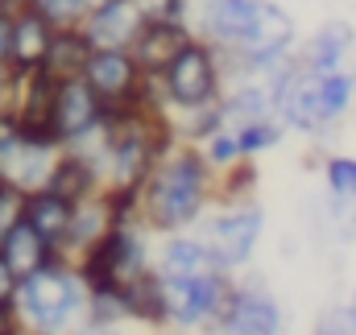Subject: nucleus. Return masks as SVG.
Here are the masks:
<instances>
[{
    "label": "nucleus",
    "mask_w": 356,
    "mask_h": 335,
    "mask_svg": "<svg viewBox=\"0 0 356 335\" xmlns=\"http://www.w3.org/2000/svg\"><path fill=\"white\" fill-rule=\"evenodd\" d=\"M154 269H158L162 277H199V273H211V269H220V265H216V256L207 249V240L191 228V232L158 236Z\"/></svg>",
    "instance_id": "obj_15"
},
{
    "label": "nucleus",
    "mask_w": 356,
    "mask_h": 335,
    "mask_svg": "<svg viewBox=\"0 0 356 335\" xmlns=\"http://www.w3.org/2000/svg\"><path fill=\"white\" fill-rule=\"evenodd\" d=\"M348 307H353V311H356V286H353V294H348Z\"/></svg>",
    "instance_id": "obj_38"
},
{
    "label": "nucleus",
    "mask_w": 356,
    "mask_h": 335,
    "mask_svg": "<svg viewBox=\"0 0 356 335\" xmlns=\"http://www.w3.org/2000/svg\"><path fill=\"white\" fill-rule=\"evenodd\" d=\"M29 4L38 13H46L54 25H83V17H88L99 0H29Z\"/></svg>",
    "instance_id": "obj_31"
},
{
    "label": "nucleus",
    "mask_w": 356,
    "mask_h": 335,
    "mask_svg": "<svg viewBox=\"0 0 356 335\" xmlns=\"http://www.w3.org/2000/svg\"><path fill=\"white\" fill-rule=\"evenodd\" d=\"M25 207H29V190H21V186L0 178V245L25 224Z\"/></svg>",
    "instance_id": "obj_30"
},
{
    "label": "nucleus",
    "mask_w": 356,
    "mask_h": 335,
    "mask_svg": "<svg viewBox=\"0 0 356 335\" xmlns=\"http://www.w3.org/2000/svg\"><path fill=\"white\" fill-rule=\"evenodd\" d=\"M0 8L4 13H21V8H29V0H0Z\"/></svg>",
    "instance_id": "obj_37"
},
{
    "label": "nucleus",
    "mask_w": 356,
    "mask_h": 335,
    "mask_svg": "<svg viewBox=\"0 0 356 335\" xmlns=\"http://www.w3.org/2000/svg\"><path fill=\"white\" fill-rule=\"evenodd\" d=\"M207 249L216 256L220 269L228 273H245L253 265V256L261 249V236H266V207L257 199L249 203H224V207H211L199 228H195Z\"/></svg>",
    "instance_id": "obj_5"
},
{
    "label": "nucleus",
    "mask_w": 356,
    "mask_h": 335,
    "mask_svg": "<svg viewBox=\"0 0 356 335\" xmlns=\"http://www.w3.org/2000/svg\"><path fill=\"white\" fill-rule=\"evenodd\" d=\"M154 252H158V232L149 224L133 220V224H116L75 265H79L88 290H99V286L120 290V286H129V281H137L154 269Z\"/></svg>",
    "instance_id": "obj_4"
},
{
    "label": "nucleus",
    "mask_w": 356,
    "mask_h": 335,
    "mask_svg": "<svg viewBox=\"0 0 356 335\" xmlns=\"http://www.w3.org/2000/svg\"><path fill=\"white\" fill-rule=\"evenodd\" d=\"M83 79L104 95L108 108H129V104L145 99L149 87H154V75H145V67L137 63V54L133 50H120V46L91 50Z\"/></svg>",
    "instance_id": "obj_7"
},
{
    "label": "nucleus",
    "mask_w": 356,
    "mask_h": 335,
    "mask_svg": "<svg viewBox=\"0 0 356 335\" xmlns=\"http://www.w3.org/2000/svg\"><path fill=\"white\" fill-rule=\"evenodd\" d=\"M108 120V104L95 87L79 75V79H63L58 95H54V112H50V133L71 145L79 137H88L91 129H99Z\"/></svg>",
    "instance_id": "obj_10"
},
{
    "label": "nucleus",
    "mask_w": 356,
    "mask_h": 335,
    "mask_svg": "<svg viewBox=\"0 0 356 335\" xmlns=\"http://www.w3.org/2000/svg\"><path fill=\"white\" fill-rule=\"evenodd\" d=\"M116 224H120V220H116L112 195H108V186H104L99 195L75 203V224H71V236H67V245H63V256H67V261H79V256L95 249Z\"/></svg>",
    "instance_id": "obj_16"
},
{
    "label": "nucleus",
    "mask_w": 356,
    "mask_h": 335,
    "mask_svg": "<svg viewBox=\"0 0 356 335\" xmlns=\"http://www.w3.org/2000/svg\"><path fill=\"white\" fill-rule=\"evenodd\" d=\"M166 290H170V332H220L236 294V273L211 269L199 277H166Z\"/></svg>",
    "instance_id": "obj_6"
},
{
    "label": "nucleus",
    "mask_w": 356,
    "mask_h": 335,
    "mask_svg": "<svg viewBox=\"0 0 356 335\" xmlns=\"http://www.w3.org/2000/svg\"><path fill=\"white\" fill-rule=\"evenodd\" d=\"M120 294H124V307H129V319L133 323L170 332V290H166V277L158 269H149L145 277L120 286Z\"/></svg>",
    "instance_id": "obj_17"
},
{
    "label": "nucleus",
    "mask_w": 356,
    "mask_h": 335,
    "mask_svg": "<svg viewBox=\"0 0 356 335\" xmlns=\"http://www.w3.org/2000/svg\"><path fill=\"white\" fill-rule=\"evenodd\" d=\"M211 207H216V170L203 145L178 137L158 158L149 182L141 186V220L158 236H170V232L199 228V220Z\"/></svg>",
    "instance_id": "obj_1"
},
{
    "label": "nucleus",
    "mask_w": 356,
    "mask_h": 335,
    "mask_svg": "<svg viewBox=\"0 0 356 335\" xmlns=\"http://www.w3.org/2000/svg\"><path fill=\"white\" fill-rule=\"evenodd\" d=\"M21 91H25V75L4 63V67H0V120H4V116H17Z\"/></svg>",
    "instance_id": "obj_33"
},
{
    "label": "nucleus",
    "mask_w": 356,
    "mask_h": 335,
    "mask_svg": "<svg viewBox=\"0 0 356 335\" xmlns=\"http://www.w3.org/2000/svg\"><path fill=\"white\" fill-rule=\"evenodd\" d=\"M311 211H315L311 224L327 245H356V199H340L323 190V199Z\"/></svg>",
    "instance_id": "obj_23"
},
{
    "label": "nucleus",
    "mask_w": 356,
    "mask_h": 335,
    "mask_svg": "<svg viewBox=\"0 0 356 335\" xmlns=\"http://www.w3.org/2000/svg\"><path fill=\"white\" fill-rule=\"evenodd\" d=\"M257 182H261V174H257V158H245V162H236L232 170L216 174V207L257 199Z\"/></svg>",
    "instance_id": "obj_26"
},
{
    "label": "nucleus",
    "mask_w": 356,
    "mask_h": 335,
    "mask_svg": "<svg viewBox=\"0 0 356 335\" xmlns=\"http://www.w3.org/2000/svg\"><path fill=\"white\" fill-rule=\"evenodd\" d=\"M175 124H178V137H182V141H195V145H203V141L216 137L220 129H232L220 104H207V108H195V112H178Z\"/></svg>",
    "instance_id": "obj_27"
},
{
    "label": "nucleus",
    "mask_w": 356,
    "mask_h": 335,
    "mask_svg": "<svg viewBox=\"0 0 356 335\" xmlns=\"http://www.w3.org/2000/svg\"><path fill=\"white\" fill-rule=\"evenodd\" d=\"M298 58L311 71H344L356 58V25L344 17H327L319 21L302 42H298Z\"/></svg>",
    "instance_id": "obj_12"
},
{
    "label": "nucleus",
    "mask_w": 356,
    "mask_h": 335,
    "mask_svg": "<svg viewBox=\"0 0 356 335\" xmlns=\"http://www.w3.org/2000/svg\"><path fill=\"white\" fill-rule=\"evenodd\" d=\"M145 8L137 0H99L83 17V33L91 38L95 50L104 46H120V50H133L137 33L145 29Z\"/></svg>",
    "instance_id": "obj_11"
},
{
    "label": "nucleus",
    "mask_w": 356,
    "mask_h": 335,
    "mask_svg": "<svg viewBox=\"0 0 356 335\" xmlns=\"http://www.w3.org/2000/svg\"><path fill=\"white\" fill-rule=\"evenodd\" d=\"M46 186L58 190V195L71 199V203H83V199L99 195V190L108 186V178L91 166L88 158H79L75 149H63V158H58V166H54V174H50Z\"/></svg>",
    "instance_id": "obj_21"
},
{
    "label": "nucleus",
    "mask_w": 356,
    "mask_h": 335,
    "mask_svg": "<svg viewBox=\"0 0 356 335\" xmlns=\"http://www.w3.org/2000/svg\"><path fill=\"white\" fill-rule=\"evenodd\" d=\"M0 252H4V261L13 265V273H17L21 281H25L29 273L46 269L50 261H58V256H63V252L54 249V245H50V240H46V236L29 224V220H25V224H21V228L4 240V245H0Z\"/></svg>",
    "instance_id": "obj_19"
},
{
    "label": "nucleus",
    "mask_w": 356,
    "mask_h": 335,
    "mask_svg": "<svg viewBox=\"0 0 356 335\" xmlns=\"http://www.w3.org/2000/svg\"><path fill=\"white\" fill-rule=\"evenodd\" d=\"M158 91L166 99L170 112H195V108H207V104H220L224 91H228V63H224V50L211 46L207 38H191L178 58L158 75Z\"/></svg>",
    "instance_id": "obj_3"
},
{
    "label": "nucleus",
    "mask_w": 356,
    "mask_h": 335,
    "mask_svg": "<svg viewBox=\"0 0 356 335\" xmlns=\"http://www.w3.org/2000/svg\"><path fill=\"white\" fill-rule=\"evenodd\" d=\"M129 319V307H124V294L120 290H88V315H83V332L91 335H108V332H120Z\"/></svg>",
    "instance_id": "obj_24"
},
{
    "label": "nucleus",
    "mask_w": 356,
    "mask_h": 335,
    "mask_svg": "<svg viewBox=\"0 0 356 335\" xmlns=\"http://www.w3.org/2000/svg\"><path fill=\"white\" fill-rule=\"evenodd\" d=\"M319 335H356V311L348 302H340V307H327V311H319L315 315V323H311Z\"/></svg>",
    "instance_id": "obj_32"
},
{
    "label": "nucleus",
    "mask_w": 356,
    "mask_h": 335,
    "mask_svg": "<svg viewBox=\"0 0 356 335\" xmlns=\"http://www.w3.org/2000/svg\"><path fill=\"white\" fill-rule=\"evenodd\" d=\"M191 38H195V25L191 21H182V17H149L145 29L133 42V54L145 67V75H162Z\"/></svg>",
    "instance_id": "obj_13"
},
{
    "label": "nucleus",
    "mask_w": 356,
    "mask_h": 335,
    "mask_svg": "<svg viewBox=\"0 0 356 335\" xmlns=\"http://www.w3.org/2000/svg\"><path fill=\"white\" fill-rule=\"evenodd\" d=\"M17 290H21V277L13 273V265L4 261V252H0V302H13L17 298Z\"/></svg>",
    "instance_id": "obj_35"
},
{
    "label": "nucleus",
    "mask_w": 356,
    "mask_h": 335,
    "mask_svg": "<svg viewBox=\"0 0 356 335\" xmlns=\"http://www.w3.org/2000/svg\"><path fill=\"white\" fill-rule=\"evenodd\" d=\"M353 67H356V58H353Z\"/></svg>",
    "instance_id": "obj_39"
},
{
    "label": "nucleus",
    "mask_w": 356,
    "mask_h": 335,
    "mask_svg": "<svg viewBox=\"0 0 356 335\" xmlns=\"http://www.w3.org/2000/svg\"><path fill=\"white\" fill-rule=\"evenodd\" d=\"M203 154H207V162L216 174H224V170H232L236 162H245L249 154L241 149V137H236V129H220L216 137H207L203 141Z\"/></svg>",
    "instance_id": "obj_29"
},
{
    "label": "nucleus",
    "mask_w": 356,
    "mask_h": 335,
    "mask_svg": "<svg viewBox=\"0 0 356 335\" xmlns=\"http://www.w3.org/2000/svg\"><path fill=\"white\" fill-rule=\"evenodd\" d=\"M8 42H13V13L0 8V67L8 63Z\"/></svg>",
    "instance_id": "obj_36"
},
{
    "label": "nucleus",
    "mask_w": 356,
    "mask_h": 335,
    "mask_svg": "<svg viewBox=\"0 0 356 335\" xmlns=\"http://www.w3.org/2000/svg\"><path fill=\"white\" fill-rule=\"evenodd\" d=\"M286 323V307L273 298L266 277H241L236 273V294L232 307L220 323V335H282Z\"/></svg>",
    "instance_id": "obj_8"
},
{
    "label": "nucleus",
    "mask_w": 356,
    "mask_h": 335,
    "mask_svg": "<svg viewBox=\"0 0 356 335\" xmlns=\"http://www.w3.org/2000/svg\"><path fill=\"white\" fill-rule=\"evenodd\" d=\"M25 220L54 245V249L63 252L67 245V236H71V224H75V203L71 199H63L58 190H33L29 195V207H25Z\"/></svg>",
    "instance_id": "obj_18"
},
{
    "label": "nucleus",
    "mask_w": 356,
    "mask_h": 335,
    "mask_svg": "<svg viewBox=\"0 0 356 335\" xmlns=\"http://www.w3.org/2000/svg\"><path fill=\"white\" fill-rule=\"evenodd\" d=\"M261 4L266 0H207L195 13L191 25H195L199 38H207L220 50H245L253 42V33H257Z\"/></svg>",
    "instance_id": "obj_9"
},
{
    "label": "nucleus",
    "mask_w": 356,
    "mask_h": 335,
    "mask_svg": "<svg viewBox=\"0 0 356 335\" xmlns=\"http://www.w3.org/2000/svg\"><path fill=\"white\" fill-rule=\"evenodd\" d=\"M17 307L25 315L29 335L75 332V327H83V315H88V281H83L75 261L58 256L21 281Z\"/></svg>",
    "instance_id": "obj_2"
},
{
    "label": "nucleus",
    "mask_w": 356,
    "mask_h": 335,
    "mask_svg": "<svg viewBox=\"0 0 356 335\" xmlns=\"http://www.w3.org/2000/svg\"><path fill=\"white\" fill-rule=\"evenodd\" d=\"M25 315H21V307H17V298L13 302H0V335H25Z\"/></svg>",
    "instance_id": "obj_34"
},
{
    "label": "nucleus",
    "mask_w": 356,
    "mask_h": 335,
    "mask_svg": "<svg viewBox=\"0 0 356 335\" xmlns=\"http://www.w3.org/2000/svg\"><path fill=\"white\" fill-rule=\"evenodd\" d=\"M54 33H58V25H54L46 13H38L33 4H29V8H21V13H13L8 67H17L21 75H29V71H42V67H46V54H50V42H54Z\"/></svg>",
    "instance_id": "obj_14"
},
{
    "label": "nucleus",
    "mask_w": 356,
    "mask_h": 335,
    "mask_svg": "<svg viewBox=\"0 0 356 335\" xmlns=\"http://www.w3.org/2000/svg\"><path fill=\"white\" fill-rule=\"evenodd\" d=\"M286 120L273 112V116H257V120H245V124H236V137H241V149L249 154V158H266V154H273L282 141H286Z\"/></svg>",
    "instance_id": "obj_25"
},
{
    "label": "nucleus",
    "mask_w": 356,
    "mask_h": 335,
    "mask_svg": "<svg viewBox=\"0 0 356 335\" xmlns=\"http://www.w3.org/2000/svg\"><path fill=\"white\" fill-rule=\"evenodd\" d=\"M323 190L356 199V154H327L323 158Z\"/></svg>",
    "instance_id": "obj_28"
},
{
    "label": "nucleus",
    "mask_w": 356,
    "mask_h": 335,
    "mask_svg": "<svg viewBox=\"0 0 356 335\" xmlns=\"http://www.w3.org/2000/svg\"><path fill=\"white\" fill-rule=\"evenodd\" d=\"M91 50H95V46H91V38L83 33V25H58L42 71H50L54 79H79V75L88 71Z\"/></svg>",
    "instance_id": "obj_20"
},
{
    "label": "nucleus",
    "mask_w": 356,
    "mask_h": 335,
    "mask_svg": "<svg viewBox=\"0 0 356 335\" xmlns=\"http://www.w3.org/2000/svg\"><path fill=\"white\" fill-rule=\"evenodd\" d=\"M220 108H224V116H228L232 129L245 124V120H257V116H273L277 112L273 108V91H269L266 79H236V83H228Z\"/></svg>",
    "instance_id": "obj_22"
}]
</instances>
